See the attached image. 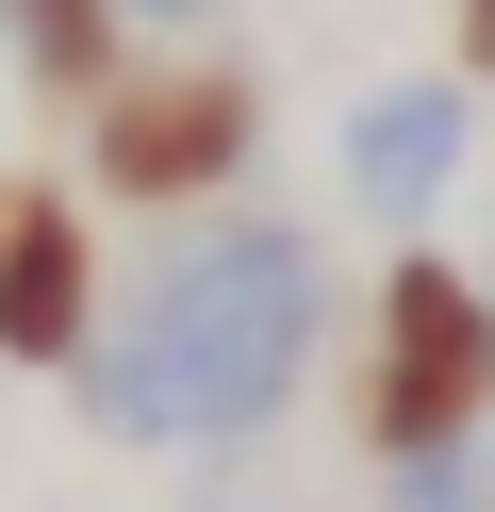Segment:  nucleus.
I'll return each instance as SVG.
<instances>
[{"instance_id": "20e7f679", "label": "nucleus", "mask_w": 495, "mask_h": 512, "mask_svg": "<svg viewBox=\"0 0 495 512\" xmlns=\"http://www.w3.org/2000/svg\"><path fill=\"white\" fill-rule=\"evenodd\" d=\"M99 314H116V281H99V215L66 199V182L0 166V364H83Z\"/></svg>"}, {"instance_id": "39448f33", "label": "nucleus", "mask_w": 495, "mask_h": 512, "mask_svg": "<svg viewBox=\"0 0 495 512\" xmlns=\"http://www.w3.org/2000/svg\"><path fill=\"white\" fill-rule=\"evenodd\" d=\"M330 166H347V199H363V215H396V232H413V215L446 199L462 166H479V83H462V67H396L380 100H347Z\"/></svg>"}, {"instance_id": "423d86ee", "label": "nucleus", "mask_w": 495, "mask_h": 512, "mask_svg": "<svg viewBox=\"0 0 495 512\" xmlns=\"http://www.w3.org/2000/svg\"><path fill=\"white\" fill-rule=\"evenodd\" d=\"M0 50H17L33 100H99V83L132 67V17L116 0H0Z\"/></svg>"}, {"instance_id": "f03ea898", "label": "nucleus", "mask_w": 495, "mask_h": 512, "mask_svg": "<svg viewBox=\"0 0 495 512\" xmlns=\"http://www.w3.org/2000/svg\"><path fill=\"white\" fill-rule=\"evenodd\" d=\"M347 413H363V463H380V479L479 446V413H495V281L446 265V248H413V265L363 298V380H347Z\"/></svg>"}, {"instance_id": "6e6552de", "label": "nucleus", "mask_w": 495, "mask_h": 512, "mask_svg": "<svg viewBox=\"0 0 495 512\" xmlns=\"http://www.w3.org/2000/svg\"><path fill=\"white\" fill-rule=\"evenodd\" d=\"M132 34H215V17H248V0H116Z\"/></svg>"}, {"instance_id": "0eeeda50", "label": "nucleus", "mask_w": 495, "mask_h": 512, "mask_svg": "<svg viewBox=\"0 0 495 512\" xmlns=\"http://www.w3.org/2000/svg\"><path fill=\"white\" fill-rule=\"evenodd\" d=\"M380 512H495V463H479V446H446V463H396V479H380Z\"/></svg>"}, {"instance_id": "1a4fd4ad", "label": "nucleus", "mask_w": 495, "mask_h": 512, "mask_svg": "<svg viewBox=\"0 0 495 512\" xmlns=\"http://www.w3.org/2000/svg\"><path fill=\"white\" fill-rule=\"evenodd\" d=\"M462 83H495V0H462Z\"/></svg>"}, {"instance_id": "7ed1b4c3", "label": "nucleus", "mask_w": 495, "mask_h": 512, "mask_svg": "<svg viewBox=\"0 0 495 512\" xmlns=\"http://www.w3.org/2000/svg\"><path fill=\"white\" fill-rule=\"evenodd\" d=\"M264 133H281V100H264V67H231V50H198V67H116L83 100V166H99V199H132V215H215L231 182L264 166Z\"/></svg>"}, {"instance_id": "f257e3e1", "label": "nucleus", "mask_w": 495, "mask_h": 512, "mask_svg": "<svg viewBox=\"0 0 495 512\" xmlns=\"http://www.w3.org/2000/svg\"><path fill=\"white\" fill-rule=\"evenodd\" d=\"M330 331H347V281H330V248L297 215H182L116 281L66 397H83L99 446H248V430L297 413Z\"/></svg>"}]
</instances>
